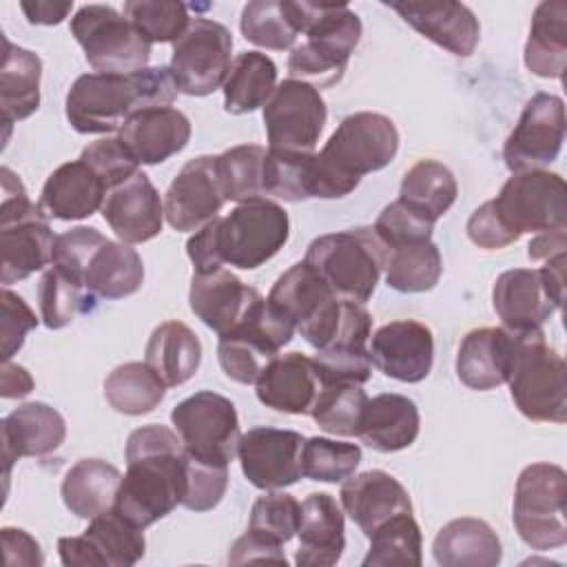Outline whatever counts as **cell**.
I'll return each mask as SVG.
<instances>
[{"label":"cell","mask_w":567,"mask_h":567,"mask_svg":"<svg viewBox=\"0 0 567 567\" xmlns=\"http://www.w3.org/2000/svg\"><path fill=\"white\" fill-rule=\"evenodd\" d=\"M126 472L115 512L140 529L182 505L186 489V447L177 432L153 423L137 427L126 441Z\"/></svg>","instance_id":"cell-1"},{"label":"cell","mask_w":567,"mask_h":567,"mask_svg":"<svg viewBox=\"0 0 567 567\" xmlns=\"http://www.w3.org/2000/svg\"><path fill=\"white\" fill-rule=\"evenodd\" d=\"M288 213L268 197L237 204L226 217H215L186 241L188 259L197 275L224 264L255 270L270 261L288 241Z\"/></svg>","instance_id":"cell-2"},{"label":"cell","mask_w":567,"mask_h":567,"mask_svg":"<svg viewBox=\"0 0 567 567\" xmlns=\"http://www.w3.org/2000/svg\"><path fill=\"white\" fill-rule=\"evenodd\" d=\"M177 84L168 66H146L122 73H84L80 75L64 102L69 124L82 135H104L135 113L153 106H171L177 97Z\"/></svg>","instance_id":"cell-3"},{"label":"cell","mask_w":567,"mask_h":567,"mask_svg":"<svg viewBox=\"0 0 567 567\" xmlns=\"http://www.w3.org/2000/svg\"><path fill=\"white\" fill-rule=\"evenodd\" d=\"M399 151V131L383 113L359 111L341 120L323 148L315 153V197L350 195L363 175L385 168Z\"/></svg>","instance_id":"cell-4"},{"label":"cell","mask_w":567,"mask_h":567,"mask_svg":"<svg viewBox=\"0 0 567 567\" xmlns=\"http://www.w3.org/2000/svg\"><path fill=\"white\" fill-rule=\"evenodd\" d=\"M299 35L288 55V73L315 89L334 86L361 40V20L346 2H308L292 0Z\"/></svg>","instance_id":"cell-5"},{"label":"cell","mask_w":567,"mask_h":567,"mask_svg":"<svg viewBox=\"0 0 567 567\" xmlns=\"http://www.w3.org/2000/svg\"><path fill=\"white\" fill-rule=\"evenodd\" d=\"M388 248L372 226L326 233L310 241L303 261L346 301L365 303L385 270Z\"/></svg>","instance_id":"cell-6"},{"label":"cell","mask_w":567,"mask_h":567,"mask_svg":"<svg viewBox=\"0 0 567 567\" xmlns=\"http://www.w3.org/2000/svg\"><path fill=\"white\" fill-rule=\"evenodd\" d=\"M2 175V204H0V279L9 284L22 281L53 261L55 235L49 219L27 195L22 179L9 168H0Z\"/></svg>","instance_id":"cell-7"},{"label":"cell","mask_w":567,"mask_h":567,"mask_svg":"<svg viewBox=\"0 0 567 567\" xmlns=\"http://www.w3.org/2000/svg\"><path fill=\"white\" fill-rule=\"evenodd\" d=\"M514 334V359L507 377L518 412L529 421H567V368L547 343L543 328Z\"/></svg>","instance_id":"cell-8"},{"label":"cell","mask_w":567,"mask_h":567,"mask_svg":"<svg viewBox=\"0 0 567 567\" xmlns=\"http://www.w3.org/2000/svg\"><path fill=\"white\" fill-rule=\"evenodd\" d=\"M567 474L556 463L527 465L514 487L512 520L520 540L538 551L567 543Z\"/></svg>","instance_id":"cell-9"},{"label":"cell","mask_w":567,"mask_h":567,"mask_svg":"<svg viewBox=\"0 0 567 567\" xmlns=\"http://www.w3.org/2000/svg\"><path fill=\"white\" fill-rule=\"evenodd\" d=\"M489 206L514 241L525 233L567 230V188L558 173H512Z\"/></svg>","instance_id":"cell-10"},{"label":"cell","mask_w":567,"mask_h":567,"mask_svg":"<svg viewBox=\"0 0 567 567\" xmlns=\"http://www.w3.org/2000/svg\"><path fill=\"white\" fill-rule=\"evenodd\" d=\"M71 35L95 73H135L151 60V42L109 4H84L71 18Z\"/></svg>","instance_id":"cell-11"},{"label":"cell","mask_w":567,"mask_h":567,"mask_svg":"<svg viewBox=\"0 0 567 567\" xmlns=\"http://www.w3.org/2000/svg\"><path fill=\"white\" fill-rule=\"evenodd\" d=\"M186 452L210 465H228L241 439L235 403L213 390H202L179 401L171 412Z\"/></svg>","instance_id":"cell-12"},{"label":"cell","mask_w":567,"mask_h":567,"mask_svg":"<svg viewBox=\"0 0 567 567\" xmlns=\"http://www.w3.org/2000/svg\"><path fill=\"white\" fill-rule=\"evenodd\" d=\"M233 66V35L210 18L190 20L188 29L173 42L171 73L177 91L204 97L224 86Z\"/></svg>","instance_id":"cell-13"},{"label":"cell","mask_w":567,"mask_h":567,"mask_svg":"<svg viewBox=\"0 0 567 567\" xmlns=\"http://www.w3.org/2000/svg\"><path fill=\"white\" fill-rule=\"evenodd\" d=\"M292 334V323L261 299V303L237 328L219 334V365L228 379L252 385L279 357V350L290 343Z\"/></svg>","instance_id":"cell-14"},{"label":"cell","mask_w":567,"mask_h":567,"mask_svg":"<svg viewBox=\"0 0 567 567\" xmlns=\"http://www.w3.org/2000/svg\"><path fill=\"white\" fill-rule=\"evenodd\" d=\"M328 120L319 89L301 80H284L264 104L268 148L288 153H315Z\"/></svg>","instance_id":"cell-15"},{"label":"cell","mask_w":567,"mask_h":567,"mask_svg":"<svg viewBox=\"0 0 567 567\" xmlns=\"http://www.w3.org/2000/svg\"><path fill=\"white\" fill-rule=\"evenodd\" d=\"M565 102L554 93L532 95L503 144V159L512 173L545 171L560 155L565 142Z\"/></svg>","instance_id":"cell-16"},{"label":"cell","mask_w":567,"mask_h":567,"mask_svg":"<svg viewBox=\"0 0 567 567\" xmlns=\"http://www.w3.org/2000/svg\"><path fill=\"white\" fill-rule=\"evenodd\" d=\"M144 551V529L128 523L115 509L91 518L84 534L58 540L64 567H131Z\"/></svg>","instance_id":"cell-17"},{"label":"cell","mask_w":567,"mask_h":567,"mask_svg":"<svg viewBox=\"0 0 567 567\" xmlns=\"http://www.w3.org/2000/svg\"><path fill=\"white\" fill-rule=\"evenodd\" d=\"M226 204L217 173V155L188 159L164 193V219L179 233H197Z\"/></svg>","instance_id":"cell-18"},{"label":"cell","mask_w":567,"mask_h":567,"mask_svg":"<svg viewBox=\"0 0 567 567\" xmlns=\"http://www.w3.org/2000/svg\"><path fill=\"white\" fill-rule=\"evenodd\" d=\"M303 436L295 430L279 427H250L241 434L237 456L241 472L257 489H284L295 485L301 472V447Z\"/></svg>","instance_id":"cell-19"},{"label":"cell","mask_w":567,"mask_h":567,"mask_svg":"<svg viewBox=\"0 0 567 567\" xmlns=\"http://www.w3.org/2000/svg\"><path fill=\"white\" fill-rule=\"evenodd\" d=\"M565 295L554 290L540 268H512L496 277L492 306L509 332L538 330L563 308Z\"/></svg>","instance_id":"cell-20"},{"label":"cell","mask_w":567,"mask_h":567,"mask_svg":"<svg viewBox=\"0 0 567 567\" xmlns=\"http://www.w3.org/2000/svg\"><path fill=\"white\" fill-rule=\"evenodd\" d=\"M372 365L403 383L423 381L434 363L432 330L414 319H399L381 326L370 337Z\"/></svg>","instance_id":"cell-21"},{"label":"cell","mask_w":567,"mask_h":567,"mask_svg":"<svg viewBox=\"0 0 567 567\" xmlns=\"http://www.w3.org/2000/svg\"><path fill=\"white\" fill-rule=\"evenodd\" d=\"M392 11H396L414 31L423 38L432 40L441 49L452 55L467 58L474 53L481 24L474 11L454 0H396L385 2Z\"/></svg>","instance_id":"cell-22"},{"label":"cell","mask_w":567,"mask_h":567,"mask_svg":"<svg viewBox=\"0 0 567 567\" xmlns=\"http://www.w3.org/2000/svg\"><path fill=\"white\" fill-rule=\"evenodd\" d=\"M100 210L124 244H144L157 237L164 224V199L142 171L111 188Z\"/></svg>","instance_id":"cell-23"},{"label":"cell","mask_w":567,"mask_h":567,"mask_svg":"<svg viewBox=\"0 0 567 567\" xmlns=\"http://www.w3.org/2000/svg\"><path fill=\"white\" fill-rule=\"evenodd\" d=\"M261 295L257 288L244 284L228 268H217L206 275L193 272L188 303L204 326L224 334L237 328L259 303Z\"/></svg>","instance_id":"cell-24"},{"label":"cell","mask_w":567,"mask_h":567,"mask_svg":"<svg viewBox=\"0 0 567 567\" xmlns=\"http://www.w3.org/2000/svg\"><path fill=\"white\" fill-rule=\"evenodd\" d=\"M339 501L346 514L365 536H370L390 518L412 512L408 489L383 470H368L348 476L341 485Z\"/></svg>","instance_id":"cell-25"},{"label":"cell","mask_w":567,"mask_h":567,"mask_svg":"<svg viewBox=\"0 0 567 567\" xmlns=\"http://www.w3.org/2000/svg\"><path fill=\"white\" fill-rule=\"evenodd\" d=\"M64 436L66 423L55 408L31 401L11 410L0 423L4 478H9L13 461L22 456H47L64 443Z\"/></svg>","instance_id":"cell-26"},{"label":"cell","mask_w":567,"mask_h":567,"mask_svg":"<svg viewBox=\"0 0 567 567\" xmlns=\"http://www.w3.org/2000/svg\"><path fill=\"white\" fill-rule=\"evenodd\" d=\"M117 137L137 164H162L186 148L190 120L173 106H153L131 115Z\"/></svg>","instance_id":"cell-27"},{"label":"cell","mask_w":567,"mask_h":567,"mask_svg":"<svg viewBox=\"0 0 567 567\" xmlns=\"http://www.w3.org/2000/svg\"><path fill=\"white\" fill-rule=\"evenodd\" d=\"M346 523L341 505L328 492H312L301 501L299 549L295 563L299 567H332L346 549Z\"/></svg>","instance_id":"cell-28"},{"label":"cell","mask_w":567,"mask_h":567,"mask_svg":"<svg viewBox=\"0 0 567 567\" xmlns=\"http://www.w3.org/2000/svg\"><path fill=\"white\" fill-rule=\"evenodd\" d=\"M109 188L100 175L82 159L60 164L44 182L40 210L47 219H84L102 208Z\"/></svg>","instance_id":"cell-29"},{"label":"cell","mask_w":567,"mask_h":567,"mask_svg":"<svg viewBox=\"0 0 567 567\" xmlns=\"http://www.w3.org/2000/svg\"><path fill=\"white\" fill-rule=\"evenodd\" d=\"M514 359V334L501 328L470 330L456 352V377L470 390H494L507 383Z\"/></svg>","instance_id":"cell-30"},{"label":"cell","mask_w":567,"mask_h":567,"mask_svg":"<svg viewBox=\"0 0 567 567\" xmlns=\"http://www.w3.org/2000/svg\"><path fill=\"white\" fill-rule=\"evenodd\" d=\"M257 399L284 414H310L321 390L312 359L301 352L279 354L255 383Z\"/></svg>","instance_id":"cell-31"},{"label":"cell","mask_w":567,"mask_h":567,"mask_svg":"<svg viewBox=\"0 0 567 567\" xmlns=\"http://www.w3.org/2000/svg\"><path fill=\"white\" fill-rule=\"evenodd\" d=\"M334 299L339 297L306 261H297L279 275L266 297L268 306L290 321L299 334L308 332Z\"/></svg>","instance_id":"cell-32"},{"label":"cell","mask_w":567,"mask_h":567,"mask_svg":"<svg viewBox=\"0 0 567 567\" xmlns=\"http://www.w3.org/2000/svg\"><path fill=\"white\" fill-rule=\"evenodd\" d=\"M78 281L95 299H124L144 284V261L131 244L102 239L86 257Z\"/></svg>","instance_id":"cell-33"},{"label":"cell","mask_w":567,"mask_h":567,"mask_svg":"<svg viewBox=\"0 0 567 567\" xmlns=\"http://www.w3.org/2000/svg\"><path fill=\"white\" fill-rule=\"evenodd\" d=\"M421 427L419 408L412 399L394 392H383L368 399L357 436L372 450L390 454L410 447Z\"/></svg>","instance_id":"cell-34"},{"label":"cell","mask_w":567,"mask_h":567,"mask_svg":"<svg viewBox=\"0 0 567 567\" xmlns=\"http://www.w3.org/2000/svg\"><path fill=\"white\" fill-rule=\"evenodd\" d=\"M432 554L441 567H496L503 547L485 520L461 516L439 529Z\"/></svg>","instance_id":"cell-35"},{"label":"cell","mask_w":567,"mask_h":567,"mask_svg":"<svg viewBox=\"0 0 567 567\" xmlns=\"http://www.w3.org/2000/svg\"><path fill=\"white\" fill-rule=\"evenodd\" d=\"M529 73L560 80L567 64V2L545 0L532 16L529 35L523 51Z\"/></svg>","instance_id":"cell-36"},{"label":"cell","mask_w":567,"mask_h":567,"mask_svg":"<svg viewBox=\"0 0 567 567\" xmlns=\"http://www.w3.org/2000/svg\"><path fill=\"white\" fill-rule=\"evenodd\" d=\"M122 472L102 458H82L62 478V501L78 518H95L115 507Z\"/></svg>","instance_id":"cell-37"},{"label":"cell","mask_w":567,"mask_h":567,"mask_svg":"<svg viewBox=\"0 0 567 567\" xmlns=\"http://www.w3.org/2000/svg\"><path fill=\"white\" fill-rule=\"evenodd\" d=\"M4 53L0 66V109L2 124L9 128L13 122L27 120L40 106V78L42 60L22 47H16L2 35Z\"/></svg>","instance_id":"cell-38"},{"label":"cell","mask_w":567,"mask_h":567,"mask_svg":"<svg viewBox=\"0 0 567 567\" xmlns=\"http://www.w3.org/2000/svg\"><path fill=\"white\" fill-rule=\"evenodd\" d=\"M144 361L157 372L166 388L182 385L199 370V337L184 321L168 319L151 332L144 350Z\"/></svg>","instance_id":"cell-39"},{"label":"cell","mask_w":567,"mask_h":567,"mask_svg":"<svg viewBox=\"0 0 567 567\" xmlns=\"http://www.w3.org/2000/svg\"><path fill=\"white\" fill-rule=\"evenodd\" d=\"M277 89V64L261 51H244L233 60L224 82V109L230 115L252 113Z\"/></svg>","instance_id":"cell-40"},{"label":"cell","mask_w":567,"mask_h":567,"mask_svg":"<svg viewBox=\"0 0 567 567\" xmlns=\"http://www.w3.org/2000/svg\"><path fill=\"white\" fill-rule=\"evenodd\" d=\"M166 394V383L146 361H128L117 365L104 379L106 403L126 416L153 412Z\"/></svg>","instance_id":"cell-41"},{"label":"cell","mask_w":567,"mask_h":567,"mask_svg":"<svg viewBox=\"0 0 567 567\" xmlns=\"http://www.w3.org/2000/svg\"><path fill=\"white\" fill-rule=\"evenodd\" d=\"M458 184L454 173L436 159H419L401 182L399 199L439 221L456 202Z\"/></svg>","instance_id":"cell-42"},{"label":"cell","mask_w":567,"mask_h":567,"mask_svg":"<svg viewBox=\"0 0 567 567\" xmlns=\"http://www.w3.org/2000/svg\"><path fill=\"white\" fill-rule=\"evenodd\" d=\"M241 35L261 49L288 51L299 38L292 0H252L241 9Z\"/></svg>","instance_id":"cell-43"},{"label":"cell","mask_w":567,"mask_h":567,"mask_svg":"<svg viewBox=\"0 0 567 567\" xmlns=\"http://www.w3.org/2000/svg\"><path fill=\"white\" fill-rule=\"evenodd\" d=\"M441 272V250L432 239L388 250L385 284L399 292L432 290L439 284Z\"/></svg>","instance_id":"cell-44"},{"label":"cell","mask_w":567,"mask_h":567,"mask_svg":"<svg viewBox=\"0 0 567 567\" xmlns=\"http://www.w3.org/2000/svg\"><path fill=\"white\" fill-rule=\"evenodd\" d=\"M264 195L299 204L315 197V153L266 148Z\"/></svg>","instance_id":"cell-45"},{"label":"cell","mask_w":567,"mask_h":567,"mask_svg":"<svg viewBox=\"0 0 567 567\" xmlns=\"http://www.w3.org/2000/svg\"><path fill=\"white\" fill-rule=\"evenodd\" d=\"M370 547L363 558V567H388V565H412L423 563V536L421 527L410 514H399L374 529L370 536Z\"/></svg>","instance_id":"cell-46"},{"label":"cell","mask_w":567,"mask_h":567,"mask_svg":"<svg viewBox=\"0 0 567 567\" xmlns=\"http://www.w3.org/2000/svg\"><path fill=\"white\" fill-rule=\"evenodd\" d=\"M95 297L69 277L58 266L44 270L38 284V303L42 323L51 330H60L69 326L78 315H86L95 308Z\"/></svg>","instance_id":"cell-47"},{"label":"cell","mask_w":567,"mask_h":567,"mask_svg":"<svg viewBox=\"0 0 567 567\" xmlns=\"http://www.w3.org/2000/svg\"><path fill=\"white\" fill-rule=\"evenodd\" d=\"M266 148L259 144H239L217 155V173L226 202H248L264 195Z\"/></svg>","instance_id":"cell-48"},{"label":"cell","mask_w":567,"mask_h":567,"mask_svg":"<svg viewBox=\"0 0 567 567\" xmlns=\"http://www.w3.org/2000/svg\"><path fill=\"white\" fill-rule=\"evenodd\" d=\"M365 403L368 394L361 385H321L310 416L328 434L357 436Z\"/></svg>","instance_id":"cell-49"},{"label":"cell","mask_w":567,"mask_h":567,"mask_svg":"<svg viewBox=\"0 0 567 567\" xmlns=\"http://www.w3.org/2000/svg\"><path fill=\"white\" fill-rule=\"evenodd\" d=\"M361 463V447L326 436H310L301 447V472L310 481L341 483Z\"/></svg>","instance_id":"cell-50"},{"label":"cell","mask_w":567,"mask_h":567,"mask_svg":"<svg viewBox=\"0 0 567 567\" xmlns=\"http://www.w3.org/2000/svg\"><path fill=\"white\" fill-rule=\"evenodd\" d=\"M124 16L151 44L175 42L190 24L188 4L177 0H128Z\"/></svg>","instance_id":"cell-51"},{"label":"cell","mask_w":567,"mask_h":567,"mask_svg":"<svg viewBox=\"0 0 567 567\" xmlns=\"http://www.w3.org/2000/svg\"><path fill=\"white\" fill-rule=\"evenodd\" d=\"M299 516H301V503L292 494L270 489L252 503L248 532L275 545H284L292 540V536L297 534Z\"/></svg>","instance_id":"cell-52"},{"label":"cell","mask_w":567,"mask_h":567,"mask_svg":"<svg viewBox=\"0 0 567 567\" xmlns=\"http://www.w3.org/2000/svg\"><path fill=\"white\" fill-rule=\"evenodd\" d=\"M434 224L436 221H432L423 213L414 210L405 202L394 199L379 213L372 228L379 235V239L383 241V246L388 250H392V248H399L405 244L430 241Z\"/></svg>","instance_id":"cell-53"},{"label":"cell","mask_w":567,"mask_h":567,"mask_svg":"<svg viewBox=\"0 0 567 567\" xmlns=\"http://www.w3.org/2000/svg\"><path fill=\"white\" fill-rule=\"evenodd\" d=\"M321 385H363L372 372L368 348H326L312 357Z\"/></svg>","instance_id":"cell-54"},{"label":"cell","mask_w":567,"mask_h":567,"mask_svg":"<svg viewBox=\"0 0 567 567\" xmlns=\"http://www.w3.org/2000/svg\"><path fill=\"white\" fill-rule=\"evenodd\" d=\"M228 487V465H210L186 452V489L182 505L190 512H208L217 507Z\"/></svg>","instance_id":"cell-55"},{"label":"cell","mask_w":567,"mask_h":567,"mask_svg":"<svg viewBox=\"0 0 567 567\" xmlns=\"http://www.w3.org/2000/svg\"><path fill=\"white\" fill-rule=\"evenodd\" d=\"M80 159L89 164L100 179L106 184V188H115L124 179H128L133 173L140 171V164L135 157L126 151V146L120 142V137H102L97 142H91Z\"/></svg>","instance_id":"cell-56"},{"label":"cell","mask_w":567,"mask_h":567,"mask_svg":"<svg viewBox=\"0 0 567 567\" xmlns=\"http://www.w3.org/2000/svg\"><path fill=\"white\" fill-rule=\"evenodd\" d=\"M0 310L2 361H11V357L24 346L27 334L38 326V319L31 306L9 288H2L0 292Z\"/></svg>","instance_id":"cell-57"},{"label":"cell","mask_w":567,"mask_h":567,"mask_svg":"<svg viewBox=\"0 0 567 567\" xmlns=\"http://www.w3.org/2000/svg\"><path fill=\"white\" fill-rule=\"evenodd\" d=\"M467 237L472 244H476L478 248H485V250H498V248H505L509 244H514L512 235L503 228V224L498 221V217L494 215L489 202L481 204L467 219Z\"/></svg>","instance_id":"cell-58"},{"label":"cell","mask_w":567,"mask_h":567,"mask_svg":"<svg viewBox=\"0 0 567 567\" xmlns=\"http://www.w3.org/2000/svg\"><path fill=\"white\" fill-rule=\"evenodd\" d=\"M255 560H266V563H284L286 556L281 551V545H275L252 532L246 529L244 536H239L230 551H228V563L230 565H244V563H255Z\"/></svg>","instance_id":"cell-59"},{"label":"cell","mask_w":567,"mask_h":567,"mask_svg":"<svg viewBox=\"0 0 567 567\" xmlns=\"http://www.w3.org/2000/svg\"><path fill=\"white\" fill-rule=\"evenodd\" d=\"M2 547L4 560L9 567L24 565V567H40L44 563V554L38 540L18 527H2Z\"/></svg>","instance_id":"cell-60"},{"label":"cell","mask_w":567,"mask_h":567,"mask_svg":"<svg viewBox=\"0 0 567 567\" xmlns=\"http://www.w3.org/2000/svg\"><path fill=\"white\" fill-rule=\"evenodd\" d=\"M35 381L29 374V370L24 365L11 363V361H2V370H0V394L2 399H24L27 394H31Z\"/></svg>","instance_id":"cell-61"},{"label":"cell","mask_w":567,"mask_h":567,"mask_svg":"<svg viewBox=\"0 0 567 567\" xmlns=\"http://www.w3.org/2000/svg\"><path fill=\"white\" fill-rule=\"evenodd\" d=\"M20 9L31 24H60L71 13L73 2L35 0V2H20Z\"/></svg>","instance_id":"cell-62"},{"label":"cell","mask_w":567,"mask_h":567,"mask_svg":"<svg viewBox=\"0 0 567 567\" xmlns=\"http://www.w3.org/2000/svg\"><path fill=\"white\" fill-rule=\"evenodd\" d=\"M567 250V230H554V233H540L534 235V239L527 246V257L532 261H545L554 255H560Z\"/></svg>","instance_id":"cell-63"}]
</instances>
